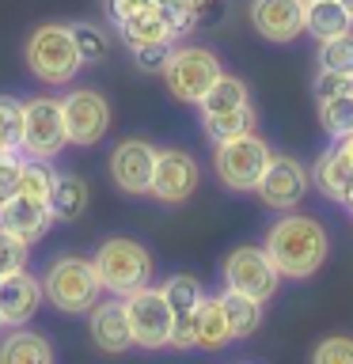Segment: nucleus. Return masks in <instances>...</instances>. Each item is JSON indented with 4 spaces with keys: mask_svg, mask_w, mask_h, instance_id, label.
Instances as JSON below:
<instances>
[{
    "mask_svg": "<svg viewBox=\"0 0 353 364\" xmlns=\"http://www.w3.org/2000/svg\"><path fill=\"white\" fill-rule=\"evenodd\" d=\"M88 201H91V190L80 175H57L53 186H50V198H46L53 220H65V224L80 220V216L88 213Z\"/></svg>",
    "mask_w": 353,
    "mask_h": 364,
    "instance_id": "obj_20",
    "label": "nucleus"
},
{
    "mask_svg": "<svg viewBox=\"0 0 353 364\" xmlns=\"http://www.w3.org/2000/svg\"><path fill=\"white\" fill-rule=\"evenodd\" d=\"M312 182L319 186V193L330 201H338V205H346L349 198V190H353V167L342 159L334 148L330 152H323L315 159V167H312Z\"/></svg>",
    "mask_w": 353,
    "mask_h": 364,
    "instance_id": "obj_21",
    "label": "nucleus"
},
{
    "mask_svg": "<svg viewBox=\"0 0 353 364\" xmlns=\"http://www.w3.org/2000/svg\"><path fill=\"white\" fill-rule=\"evenodd\" d=\"M91 341L95 349L102 353H125L133 346V334H130V318H125V296H114V300H99L91 307Z\"/></svg>",
    "mask_w": 353,
    "mask_h": 364,
    "instance_id": "obj_16",
    "label": "nucleus"
},
{
    "mask_svg": "<svg viewBox=\"0 0 353 364\" xmlns=\"http://www.w3.org/2000/svg\"><path fill=\"white\" fill-rule=\"evenodd\" d=\"M201 167L198 159L182 148H156V167H152V198L164 205H182L198 190Z\"/></svg>",
    "mask_w": 353,
    "mask_h": 364,
    "instance_id": "obj_12",
    "label": "nucleus"
},
{
    "mask_svg": "<svg viewBox=\"0 0 353 364\" xmlns=\"http://www.w3.org/2000/svg\"><path fill=\"white\" fill-rule=\"evenodd\" d=\"M194 326H198V349L205 353H216L232 341V330H228V315H224V304L221 296H201L198 304V315H194Z\"/></svg>",
    "mask_w": 353,
    "mask_h": 364,
    "instance_id": "obj_22",
    "label": "nucleus"
},
{
    "mask_svg": "<svg viewBox=\"0 0 353 364\" xmlns=\"http://www.w3.org/2000/svg\"><path fill=\"white\" fill-rule=\"evenodd\" d=\"M91 262H95L102 289L114 296H130L152 281V255L137 239H107Z\"/></svg>",
    "mask_w": 353,
    "mask_h": 364,
    "instance_id": "obj_4",
    "label": "nucleus"
},
{
    "mask_svg": "<svg viewBox=\"0 0 353 364\" xmlns=\"http://www.w3.org/2000/svg\"><path fill=\"white\" fill-rule=\"evenodd\" d=\"M319 125L330 136H342L353 129V91H342V95H327L319 99Z\"/></svg>",
    "mask_w": 353,
    "mask_h": 364,
    "instance_id": "obj_29",
    "label": "nucleus"
},
{
    "mask_svg": "<svg viewBox=\"0 0 353 364\" xmlns=\"http://www.w3.org/2000/svg\"><path fill=\"white\" fill-rule=\"evenodd\" d=\"M0 334H4V315H0Z\"/></svg>",
    "mask_w": 353,
    "mask_h": 364,
    "instance_id": "obj_43",
    "label": "nucleus"
},
{
    "mask_svg": "<svg viewBox=\"0 0 353 364\" xmlns=\"http://www.w3.org/2000/svg\"><path fill=\"white\" fill-rule=\"evenodd\" d=\"M68 31H73V42L84 65H102L110 57V34L102 27H95V23H68Z\"/></svg>",
    "mask_w": 353,
    "mask_h": 364,
    "instance_id": "obj_28",
    "label": "nucleus"
},
{
    "mask_svg": "<svg viewBox=\"0 0 353 364\" xmlns=\"http://www.w3.org/2000/svg\"><path fill=\"white\" fill-rule=\"evenodd\" d=\"M118 31H122L125 46L130 42H175V34H171V27H167V19H164L159 8H148V11H137V16L122 19Z\"/></svg>",
    "mask_w": 353,
    "mask_h": 364,
    "instance_id": "obj_26",
    "label": "nucleus"
},
{
    "mask_svg": "<svg viewBox=\"0 0 353 364\" xmlns=\"http://www.w3.org/2000/svg\"><path fill=\"white\" fill-rule=\"evenodd\" d=\"M23 61H27L34 80H42L50 87H65L84 68L68 23H42V27H34L27 34V46H23Z\"/></svg>",
    "mask_w": 353,
    "mask_h": 364,
    "instance_id": "obj_3",
    "label": "nucleus"
},
{
    "mask_svg": "<svg viewBox=\"0 0 353 364\" xmlns=\"http://www.w3.org/2000/svg\"><path fill=\"white\" fill-rule=\"evenodd\" d=\"M281 273L266 255V247H236L224 258V289H236L258 304H270L278 296Z\"/></svg>",
    "mask_w": 353,
    "mask_h": 364,
    "instance_id": "obj_8",
    "label": "nucleus"
},
{
    "mask_svg": "<svg viewBox=\"0 0 353 364\" xmlns=\"http://www.w3.org/2000/svg\"><path fill=\"white\" fill-rule=\"evenodd\" d=\"M42 281L27 269H16L0 281V315H4V326H27L34 311L42 307Z\"/></svg>",
    "mask_w": 353,
    "mask_h": 364,
    "instance_id": "obj_15",
    "label": "nucleus"
},
{
    "mask_svg": "<svg viewBox=\"0 0 353 364\" xmlns=\"http://www.w3.org/2000/svg\"><path fill=\"white\" fill-rule=\"evenodd\" d=\"M346 209L353 213V190H349V198H346Z\"/></svg>",
    "mask_w": 353,
    "mask_h": 364,
    "instance_id": "obj_40",
    "label": "nucleus"
},
{
    "mask_svg": "<svg viewBox=\"0 0 353 364\" xmlns=\"http://www.w3.org/2000/svg\"><path fill=\"white\" fill-rule=\"evenodd\" d=\"M19 175H23V156L11 152L0 159V205L19 193Z\"/></svg>",
    "mask_w": 353,
    "mask_h": 364,
    "instance_id": "obj_36",
    "label": "nucleus"
},
{
    "mask_svg": "<svg viewBox=\"0 0 353 364\" xmlns=\"http://www.w3.org/2000/svg\"><path fill=\"white\" fill-rule=\"evenodd\" d=\"M159 292H164V300L171 304V318H190L198 311L201 304V281L190 277V273H175V277H167L159 284Z\"/></svg>",
    "mask_w": 353,
    "mask_h": 364,
    "instance_id": "obj_27",
    "label": "nucleus"
},
{
    "mask_svg": "<svg viewBox=\"0 0 353 364\" xmlns=\"http://www.w3.org/2000/svg\"><path fill=\"white\" fill-rule=\"evenodd\" d=\"M307 186H312V171H307L296 156L281 152V156H270V164H266V171H262L255 193H258V201L266 205V209L289 213L304 201Z\"/></svg>",
    "mask_w": 353,
    "mask_h": 364,
    "instance_id": "obj_11",
    "label": "nucleus"
},
{
    "mask_svg": "<svg viewBox=\"0 0 353 364\" xmlns=\"http://www.w3.org/2000/svg\"><path fill=\"white\" fill-rule=\"evenodd\" d=\"M251 27L266 42H293L304 34V0H251Z\"/></svg>",
    "mask_w": 353,
    "mask_h": 364,
    "instance_id": "obj_14",
    "label": "nucleus"
},
{
    "mask_svg": "<svg viewBox=\"0 0 353 364\" xmlns=\"http://www.w3.org/2000/svg\"><path fill=\"white\" fill-rule=\"evenodd\" d=\"M61 114H65V133L68 144L91 148L99 144L110 129V102L102 91L95 87H76L61 99Z\"/></svg>",
    "mask_w": 353,
    "mask_h": 364,
    "instance_id": "obj_10",
    "label": "nucleus"
},
{
    "mask_svg": "<svg viewBox=\"0 0 353 364\" xmlns=\"http://www.w3.org/2000/svg\"><path fill=\"white\" fill-rule=\"evenodd\" d=\"M68 144L65 133V114H61V99L38 95L31 102H23V141L19 152L34 156V159H53L61 156Z\"/></svg>",
    "mask_w": 353,
    "mask_h": 364,
    "instance_id": "obj_7",
    "label": "nucleus"
},
{
    "mask_svg": "<svg viewBox=\"0 0 353 364\" xmlns=\"http://www.w3.org/2000/svg\"><path fill=\"white\" fill-rule=\"evenodd\" d=\"M50 224H53V213H50V205H46L42 198L16 193V198H8L4 205H0V228L16 232L19 239H27V243L42 239L46 232H50Z\"/></svg>",
    "mask_w": 353,
    "mask_h": 364,
    "instance_id": "obj_17",
    "label": "nucleus"
},
{
    "mask_svg": "<svg viewBox=\"0 0 353 364\" xmlns=\"http://www.w3.org/2000/svg\"><path fill=\"white\" fill-rule=\"evenodd\" d=\"M125 318H130V334L137 349H164L171 341V304L159 289H137L125 296Z\"/></svg>",
    "mask_w": 353,
    "mask_h": 364,
    "instance_id": "obj_9",
    "label": "nucleus"
},
{
    "mask_svg": "<svg viewBox=\"0 0 353 364\" xmlns=\"http://www.w3.org/2000/svg\"><path fill=\"white\" fill-rule=\"evenodd\" d=\"M164 0H102V8H107V19L118 27L122 19L137 16V11H148V8H159Z\"/></svg>",
    "mask_w": 353,
    "mask_h": 364,
    "instance_id": "obj_37",
    "label": "nucleus"
},
{
    "mask_svg": "<svg viewBox=\"0 0 353 364\" xmlns=\"http://www.w3.org/2000/svg\"><path fill=\"white\" fill-rule=\"evenodd\" d=\"M0 141L8 152H19L23 141V102L11 95H0Z\"/></svg>",
    "mask_w": 353,
    "mask_h": 364,
    "instance_id": "obj_32",
    "label": "nucleus"
},
{
    "mask_svg": "<svg viewBox=\"0 0 353 364\" xmlns=\"http://www.w3.org/2000/svg\"><path fill=\"white\" fill-rule=\"evenodd\" d=\"M171 50H175V42H130L133 65L141 68V73H164Z\"/></svg>",
    "mask_w": 353,
    "mask_h": 364,
    "instance_id": "obj_34",
    "label": "nucleus"
},
{
    "mask_svg": "<svg viewBox=\"0 0 353 364\" xmlns=\"http://www.w3.org/2000/svg\"><path fill=\"white\" fill-rule=\"evenodd\" d=\"M190 4H201V0H190Z\"/></svg>",
    "mask_w": 353,
    "mask_h": 364,
    "instance_id": "obj_44",
    "label": "nucleus"
},
{
    "mask_svg": "<svg viewBox=\"0 0 353 364\" xmlns=\"http://www.w3.org/2000/svg\"><path fill=\"white\" fill-rule=\"evenodd\" d=\"M319 68H327V73H342V76H353V31L338 34V38L319 42Z\"/></svg>",
    "mask_w": 353,
    "mask_h": 364,
    "instance_id": "obj_30",
    "label": "nucleus"
},
{
    "mask_svg": "<svg viewBox=\"0 0 353 364\" xmlns=\"http://www.w3.org/2000/svg\"><path fill=\"white\" fill-rule=\"evenodd\" d=\"M221 73H224L221 57L213 50H205V46H179V50H171L159 76H164L167 91L179 102H201V95L216 84Z\"/></svg>",
    "mask_w": 353,
    "mask_h": 364,
    "instance_id": "obj_6",
    "label": "nucleus"
},
{
    "mask_svg": "<svg viewBox=\"0 0 353 364\" xmlns=\"http://www.w3.org/2000/svg\"><path fill=\"white\" fill-rule=\"evenodd\" d=\"M266 255L273 258L281 277H293V281H304L312 273L323 269L327 262V232L323 224L312 220V216H300V213H285L281 220H273V228L266 232Z\"/></svg>",
    "mask_w": 353,
    "mask_h": 364,
    "instance_id": "obj_1",
    "label": "nucleus"
},
{
    "mask_svg": "<svg viewBox=\"0 0 353 364\" xmlns=\"http://www.w3.org/2000/svg\"><path fill=\"white\" fill-rule=\"evenodd\" d=\"M42 296L65 315H88L102 296V281L95 273V262L80 255H57L42 269Z\"/></svg>",
    "mask_w": 353,
    "mask_h": 364,
    "instance_id": "obj_2",
    "label": "nucleus"
},
{
    "mask_svg": "<svg viewBox=\"0 0 353 364\" xmlns=\"http://www.w3.org/2000/svg\"><path fill=\"white\" fill-rule=\"evenodd\" d=\"M342 91H353V76H342V73H327V68H319V76H315V99L342 95Z\"/></svg>",
    "mask_w": 353,
    "mask_h": 364,
    "instance_id": "obj_38",
    "label": "nucleus"
},
{
    "mask_svg": "<svg viewBox=\"0 0 353 364\" xmlns=\"http://www.w3.org/2000/svg\"><path fill=\"white\" fill-rule=\"evenodd\" d=\"M221 304H224V315H228L232 341H236V338H251V334L262 326V304H258V300H251V296L236 292V289H224V292H221Z\"/></svg>",
    "mask_w": 353,
    "mask_h": 364,
    "instance_id": "obj_23",
    "label": "nucleus"
},
{
    "mask_svg": "<svg viewBox=\"0 0 353 364\" xmlns=\"http://www.w3.org/2000/svg\"><path fill=\"white\" fill-rule=\"evenodd\" d=\"M201 129L213 144L232 141L239 133H255V107H239V110H224V114H201Z\"/></svg>",
    "mask_w": 353,
    "mask_h": 364,
    "instance_id": "obj_25",
    "label": "nucleus"
},
{
    "mask_svg": "<svg viewBox=\"0 0 353 364\" xmlns=\"http://www.w3.org/2000/svg\"><path fill=\"white\" fill-rule=\"evenodd\" d=\"M57 171L50 167V159H34V156H23V175H19V193H31V198H50V186H53Z\"/></svg>",
    "mask_w": 353,
    "mask_h": 364,
    "instance_id": "obj_31",
    "label": "nucleus"
},
{
    "mask_svg": "<svg viewBox=\"0 0 353 364\" xmlns=\"http://www.w3.org/2000/svg\"><path fill=\"white\" fill-rule=\"evenodd\" d=\"M334 152L353 167V129H349V133H342V136H334Z\"/></svg>",
    "mask_w": 353,
    "mask_h": 364,
    "instance_id": "obj_39",
    "label": "nucleus"
},
{
    "mask_svg": "<svg viewBox=\"0 0 353 364\" xmlns=\"http://www.w3.org/2000/svg\"><path fill=\"white\" fill-rule=\"evenodd\" d=\"M152 167H156V148L141 141V136H130V141H118L110 152V178L122 193H133V198H144L152 190Z\"/></svg>",
    "mask_w": 353,
    "mask_h": 364,
    "instance_id": "obj_13",
    "label": "nucleus"
},
{
    "mask_svg": "<svg viewBox=\"0 0 353 364\" xmlns=\"http://www.w3.org/2000/svg\"><path fill=\"white\" fill-rule=\"evenodd\" d=\"M315 364H353V338L349 334H330L312 349Z\"/></svg>",
    "mask_w": 353,
    "mask_h": 364,
    "instance_id": "obj_35",
    "label": "nucleus"
},
{
    "mask_svg": "<svg viewBox=\"0 0 353 364\" xmlns=\"http://www.w3.org/2000/svg\"><path fill=\"white\" fill-rule=\"evenodd\" d=\"M27 255H31L27 239H19L16 232L0 228V281H4L8 273H16V269H27Z\"/></svg>",
    "mask_w": 353,
    "mask_h": 364,
    "instance_id": "obj_33",
    "label": "nucleus"
},
{
    "mask_svg": "<svg viewBox=\"0 0 353 364\" xmlns=\"http://www.w3.org/2000/svg\"><path fill=\"white\" fill-rule=\"evenodd\" d=\"M342 4H346V8H349V16H353V0H342Z\"/></svg>",
    "mask_w": 353,
    "mask_h": 364,
    "instance_id": "obj_42",
    "label": "nucleus"
},
{
    "mask_svg": "<svg viewBox=\"0 0 353 364\" xmlns=\"http://www.w3.org/2000/svg\"><path fill=\"white\" fill-rule=\"evenodd\" d=\"M304 31L315 42H327L353 31V16L342 0H304Z\"/></svg>",
    "mask_w": 353,
    "mask_h": 364,
    "instance_id": "obj_18",
    "label": "nucleus"
},
{
    "mask_svg": "<svg viewBox=\"0 0 353 364\" xmlns=\"http://www.w3.org/2000/svg\"><path fill=\"white\" fill-rule=\"evenodd\" d=\"M270 156H273L270 144L262 141L258 133H239V136H232V141L216 144L213 171H216V178H221L228 190L247 193V190L258 186V178H262V171H266Z\"/></svg>",
    "mask_w": 353,
    "mask_h": 364,
    "instance_id": "obj_5",
    "label": "nucleus"
},
{
    "mask_svg": "<svg viewBox=\"0 0 353 364\" xmlns=\"http://www.w3.org/2000/svg\"><path fill=\"white\" fill-rule=\"evenodd\" d=\"M251 102V91H247V84L239 76H228V73H221L216 76V84L201 95V114H224V110H239V107H247Z\"/></svg>",
    "mask_w": 353,
    "mask_h": 364,
    "instance_id": "obj_24",
    "label": "nucleus"
},
{
    "mask_svg": "<svg viewBox=\"0 0 353 364\" xmlns=\"http://www.w3.org/2000/svg\"><path fill=\"white\" fill-rule=\"evenodd\" d=\"M53 346L50 338L27 326H11V334L0 341V364H50Z\"/></svg>",
    "mask_w": 353,
    "mask_h": 364,
    "instance_id": "obj_19",
    "label": "nucleus"
},
{
    "mask_svg": "<svg viewBox=\"0 0 353 364\" xmlns=\"http://www.w3.org/2000/svg\"><path fill=\"white\" fill-rule=\"evenodd\" d=\"M4 156H11V152H8V148H4V141H0V159H4Z\"/></svg>",
    "mask_w": 353,
    "mask_h": 364,
    "instance_id": "obj_41",
    "label": "nucleus"
}]
</instances>
